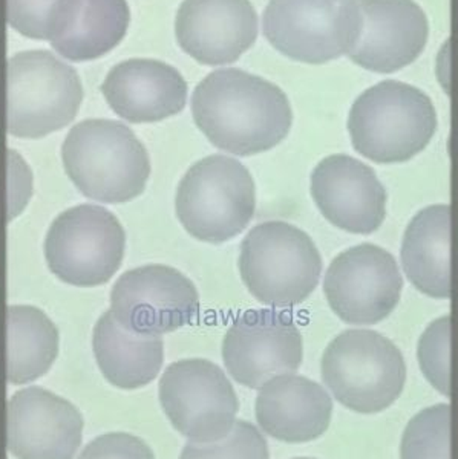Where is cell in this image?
I'll list each match as a JSON object with an SVG mask.
<instances>
[{
  "instance_id": "obj_18",
  "label": "cell",
  "mask_w": 458,
  "mask_h": 459,
  "mask_svg": "<svg viewBox=\"0 0 458 459\" xmlns=\"http://www.w3.org/2000/svg\"><path fill=\"white\" fill-rule=\"evenodd\" d=\"M188 83L177 68L154 58H130L115 65L101 94L121 120L156 123L178 115L188 103Z\"/></svg>"
},
{
  "instance_id": "obj_9",
  "label": "cell",
  "mask_w": 458,
  "mask_h": 459,
  "mask_svg": "<svg viewBox=\"0 0 458 459\" xmlns=\"http://www.w3.org/2000/svg\"><path fill=\"white\" fill-rule=\"evenodd\" d=\"M262 30L282 56L322 65L355 48L362 31V13L357 0H270Z\"/></svg>"
},
{
  "instance_id": "obj_6",
  "label": "cell",
  "mask_w": 458,
  "mask_h": 459,
  "mask_svg": "<svg viewBox=\"0 0 458 459\" xmlns=\"http://www.w3.org/2000/svg\"><path fill=\"white\" fill-rule=\"evenodd\" d=\"M175 210L189 235L223 244L242 233L256 212V187L249 169L225 155L195 162L178 184Z\"/></svg>"
},
{
  "instance_id": "obj_17",
  "label": "cell",
  "mask_w": 458,
  "mask_h": 459,
  "mask_svg": "<svg viewBox=\"0 0 458 459\" xmlns=\"http://www.w3.org/2000/svg\"><path fill=\"white\" fill-rule=\"evenodd\" d=\"M362 31L348 53L351 62L373 73L407 68L427 47V14L414 0H357Z\"/></svg>"
},
{
  "instance_id": "obj_24",
  "label": "cell",
  "mask_w": 458,
  "mask_h": 459,
  "mask_svg": "<svg viewBox=\"0 0 458 459\" xmlns=\"http://www.w3.org/2000/svg\"><path fill=\"white\" fill-rule=\"evenodd\" d=\"M401 459H451V407L437 404L417 413L408 423Z\"/></svg>"
},
{
  "instance_id": "obj_21",
  "label": "cell",
  "mask_w": 458,
  "mask_h": 459,
  "mask_svg": "<svg viewBox=\"0 0 458 459\" xmlns=\"http://www.w3.org/2000/svg\"><path fill=\"white\" fill-rule=\"evenodd\" d=\"M446 204L420 210L405 230L401 266L410 282L433 299L451 296L453 224Z\"/></svg>"
},
{
  "instance_id": "obj_13",
  "label": "cell",
  "mask_w": 458,
  "mask_h": 459,
  "mask_svg": "<svg viewBox=\"0 0 458 459\" xmlns=\"http://www.w3.org/2000/svg\"><path fill=\"white\" fill-rule=\"evenodd\" d=\"M304 359L301 331L290 314L249 309L234 318L223 340V360L230 377L260 389L281 374L296 372Z\"/></svg>"
},
{
  "instance_id": "obj_8",
  "label": "cell",
  "mask_w": 458,
  "mask_h": 459,
  "mask_svg": "<svg viewBox=\"0 0 458 459\" xmlns=\"http://www.w3.org/2000/svg\"><path fill=\"white\" fill-rule=\"evenodd\" d=\"M126 233L112 212L80 204L52 221L45 238V259L58 281L78 288L101 287L123 264Z\"/></svg>"
},
{
  "instance_id": "obj_4",
  "label": "cell",
  "mask_w": 458,
  "mask_h": 459,
  "mask_svg": "<svg viewBox=\"0 0 458 459\" xmlns=\"http://www.w3.org/2000/svg\"><path fill=\"white\" fill-rule=\"evenodd\" d=\"M84 91L77 71L57 56L34 49L8 58L5 129L22 140H39L71 125Z\"/></svg>"
},
{
  "instance_id": "obj_5",
  "label": "cell",
  "mask_w": 458,
  "mask_h": 459,
  "mask_svg": "<svg viewBox=\"0 0 458 459\" xmlns=\"http://www.w3.org/2000/svg\"><path fill=\"white\" fill-rule=\"evenodd\" d=\"M238 266L245 288L258 302L292 308L318 287L322 257L304 230L284 221H267L245 236Z\"/></svg>"
},
{
  "instance_id": "obj_26",
  "label": "cell",
  "mask_w": 458,
  "mask_h": 459,
  "mask_svg": "<svg viewBox=\"0 0 458 459\" xmlns=\"http://www.w3.org/2000/svg\"><path fill=\"white\" fill-rule=\"evenodd\" d=\"M418 363L423 376L442 395H449L451 380V318L443 316L427 326L418 342Z\"/></svg>"
},
{
  "instance_id": "obj_11",
  "label": "cell",
  "mask_w": 458,
  "mask_h": 459,
  "mask_svg": "<svg viewBox=\"0 0 458 459\" xmlns=\"http://www.w3.org/2000/svg\"><path fill=\"white\" fill-rule=\"evenodd\" d=\"M110 313L134 334H169L192 324L198 316V290L173 266H138L123 273L115 282Z\"/></svg>"
},
{
  "instance_id": "obj_19",
  "label": "cell",
  "mask_w": 458,
  "mask_h": 459,
  "mask_svg": "<svg viewBox=\"0 0 458 459\" xmlns=\"http://www.w3.org/2000/svg\"><path fill=\"white\" fill-rule=\"evenodd\" d=\"M255 413L260 430L271 438L284 443H308L329 430L333 402L316 381L281 374L260 387Z\"/></svg>"
},
{
  "instance_id": "obj_25",
  "label": "cell",
  "mask_w": 458,
  "mask_h": 459,
  "mask_svg": "<svg viewBox=\"0 0 458 459\" xmlns=\"http://www.w3.org/2000/svg\"><path fill=\"white\" fill-rule=\"evenodd\" d=\"M180 459H270V452L260 429L236 420L225 439L210 444L188 443Z\"/></svg>"
},
{
  "instance_id": "obj_29",
  "label": "cell",
  "mask_w": 458,
  "mask_h": 459,
  "mask_svg": "<svg viewBox=\"0 0 458 459\" xmlns=\"http://www.w3.org/2000/svg\"><path fill=\"white\" fill-rule=\"evenodd\" d=\"M34 192V177L31 169L19 152H6V218L16 220L23 213Z\"/></svg>"
},
{
  "instance_id": "obj_23",
  "label": "cell",
  "mask_w": 458,
  "mask_h": 459,
  "mask_svg": "<svg viewBox=\"0 0 458 459\" xmlns=\"http://www.w3.org/2000/svg\"><path fill=\"white\" fill-rule=\"evenodd\" d=\"M58 350V328L42 309L31 305L6 308L5 376L10 385L22 386L45 376Z\"/></svg>"
},
{
  "instance_id": "obj_2",
  "label": "cell",
  "mask_w": 458,
  "mask_h": 459,
  "mask_svg": "<svg viewBox=\"0 0 458 459\" xmlns=\"http://www.w3.org/2000/svg\"><path fill=\"white\" fill-rule=\"evenodd\" d=\"M62 160L71 183L84 196L103 204L138 198L151 177L146 147L120 121H80L63 142Z\"/></svg>"
},
{
  "instance_id": "obj_16",
  "label": "cell",
  "mask_w": 458,
  "mask_h": 459,
  "mask_svg": "<svg viewBox=\"0 0 458 459\" xmlns=\"http://www.w3.org/2000/svg\"><path fill=\"white\" fill-rule=\"evenodd\" d=\"M175 36L182 51L201 65H230L255 45L258 14L251 0H184Z\"/></svg>"
},
{
  "instance_id": "obj_3",
  "label": "cell",
  "mask_w": 458,
  "mask_h": 459,
  "mask_svg": "<svg viewBox=\"0 0 458 459\" xmlns=\"http://www.w3.org/2000/svg\"><path fill=\"white\" fill-rule=\"evenodd\" d=\"M436 131L437 114L431 99L396 80L366 89L349 110L355 151L377 164L410 161L427 149Z\"/></svg>"
},
{
  "instance_id": "obj_10",
  "label": "cell",
  "mask_w": 458,
  "mask_h": 459,
  "mask_svg": "<svg viewBox=\"0 0 458 459\" xmlns=\"http://www.w3.org/2000/svg\"><path fill=\"white\" fill-rule=\"evenodd\" d=\"M163 411L190 443L225 439L240 411L229 377L206 359H184L166 368L158 385Z\"/></svg>"
},
{
  "instance_id": "obj_1",
  "label": "cell",
  "mask_w": 458,
  "mask_h": 459,
  "mask_svg": "<svg viewBox=\"0 0 458 459\" xmlns=\"http://www.w3.org/2000/svg\"><path fill=\"white\" fill-rule=\"evenodd\" d=\"M195 125L208 142L238 157L270 151L292 131L293 110L279 86L242 69H218L192 95Z\"/></svg>"
},
{
  "instance_id": "obj_20",
  "label": "cell",
  "mask_w": 458,
  "mask_h": 459,
  "mask_svg": "<svg viewBox=\"0 0 458 459\" xmlns=\"http://www.w3.org/2000/svg\"><path fill=\"white\" fill-rule=\"evenodd\" d=\"M129 23L126 0H66L48 42L69 62H91L119 47Z\"/></svg>"
},
{
  "instance_id": "obj_22",
  "label": "cell",
  "mask_w": 458,
  "mask_h": 459,
  "mask_svg": "<svg viewBox=\"0 0 458 459\" xmlns=\"http://www.w3.org/2000/svg\"><path fill=\"white\" fill-rule=\"evenodd\" d=\"M92 351L104 378L123 391L151 385L164 363L162 335H138L123 328L114 314H101L92 331Z\"/></svg>"
},
{
  "instance_id": "obj_27",
  "label": "cell",
  "mask_w": 458,
  "mask_h": 459,
  "mask_svg": "<svg viewBox=\"0 0 458 459\" xmlns=\"http://www.w3.org/2000/svg\"><path fill=\"white\" fill-rule=\"evenodd\" d=\"M66 0H5L8 25L21 36L48 40Z\"/></svg>"
},
{
  "instance_id": "obj_28",
  "label": "cell",
  "mask_w": 458,
  "mask_h": 459,
  "mask_svg": "<svg viewBox=\"0 0 458 459\" xmlns=\"http://www.w3.org/2000/svg\"><path fill=\"white\" fill-rule=\"evenodd\" d=\"M77 459H155V455L136 435L110 432L92 439Z\"/></svg>"
},
{
  "instance_id": "obj_30",
  "label": "cell",
  "mask_w": 458,
  "mask_h": 459,
  "mask_svg": "<svg viewBox=\"0 0 458 459\" xmlns=\"http://www.w3.org/2000/svg\"><path fill=\"white\" fill-rule=\"evenodd\" d=\"M293 459H314V458H293Z\"/></svg>"
},
{
  "instance_id": "obj_15",
  "label": "cell",
  "mask_w": 458,
  "mask_h": 459,
  "mask_svg": "<svg viewBox=\"0 0 458 459\" xmlns=\"http://www.w3.org/2000/svg\"><path fill=\"white\" fill-rule=\"evenodd\" d=\"M313 201L334 227L371 235L386 216V190L374 170L356 158L338 153L323 158L312 172Z\"/></svg>"
},
{
  "instance_id": "obj_7",
  "label": "cell",
  "mask_w": 458,
  "mask_h": 459,
  "mask_svg": "<svg viewBox=\"0 0 458 459\" xmlns=\"http://www.w3.org/2000/svg\"><path fill=\"white\" fill-rule=\"evenodd\" d=\"M325 386L349 411L373 415L401 397L407 365L401 350L371 329H348L322 355Z\"/></svg>"
},
{
  "instance_id": "obj_14",
  "label": "cell",
  "mask_w": 458,
  "mask_h": 459,
  "mask_svg": "<svg viewBox=\"0 0 458 459\" xmlns=\"http://www.w3.org/2000/svg\"><path fill=\"white\" fill-rule=\"evenodd\" d=\"M84 428L73 403L40 386L17 391L6 404V447L17 459H74Z\"/></svg>"
},
{
  "instance_id": "obj_12",
  "label": "cell",
  "mask_w": 458,
  "mask_h": 459,
  "mask_svg": "<svg viewBox=\"0 0 458 459\" xmlns=\"http://www.w3.org/2000/svg\"><path fill=\"white\" fill-rule=\"evenodd\" d=\"M403 279L394 256L382 247L360 244L330 264L323 292L330 308L348 325L385 320L401 300Z\"/></svg>"
}]
</instances>
